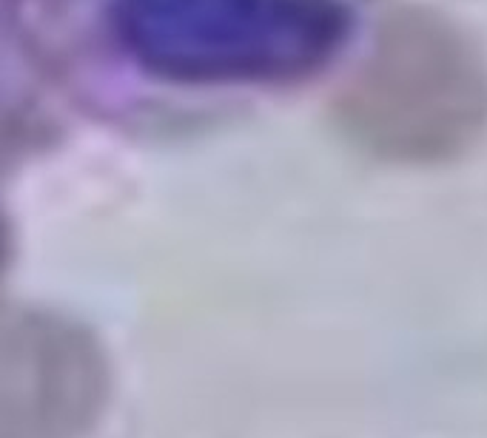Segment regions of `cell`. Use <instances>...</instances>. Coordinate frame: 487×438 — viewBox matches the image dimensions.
<instances>
[{
  "instance_id": "3",
  "label": "cell",
  "mask_w": 487,
  "mask_h": 438,
  "mask_svg": "<svg viewBox=\"0 0 487 438\" xmlns=\"http://www.w3.org/2000/svg\"><path fill=\"white\" fill-rule=\"evenodd\" d=\"M109 401V362L54 313L0 316V438H83Z\"/></svg>"
},
{
  "instance_id": "4",
  "label": "cell",
  "mask_w": 487,
  "mask_h": 438,
  "mask_svg": "<svg viewBox=\"0 0 487 438\" xmlns=\"http://www.w3.org/2000/svg\"><path fill=\"white\" fill-rule=\"evenodd\" d=\"M9 242H12V236H9V228H6V216H3V211H0V276H3L6 262H9Z\"/></svg>"
},
{
  "instance_id": "2",
  "label": "cell",
  "mask_w": 487,
  "mask_h": 438,
  "mask_svg": "<svg viewBox=\"0 0 487 438\" xmlns=\"http://www.w3.org/2000/svg\"><path fill=\"white\" fill-rule=\"evenodd\" d=\"M340 117L371 154L402 163L447 160L487 122V69L450 20L390 15L342 91Z\"/></svg>"
},
{
  "instance_id": "1",
  "label": "cell",
  "mask_w": 487,
  "mask_h": 438,
  "mask_svg": "<svg viewBox=\"0 0 487 438\" xmlns=\"http://www.w3.org/2000/svg\"><path fill=\"white\" fill-rule=\"evenodd\" d=\"M103 15L134 69L168 86L294 80L345 31L333 0H106Z\"/></svg>"
}]
</instances>
